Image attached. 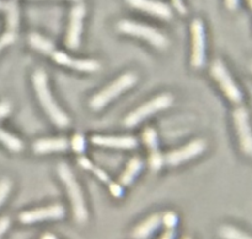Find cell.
Listing matches in <instances>:
<instances>
[{"label":"cell","instance_id":"obj_1","mask_svg":"<svg viewBox=\"0 0 252 239\" xmlns=\"http://www.w3.org/2000/svg\"><path fill=\"white\" fill-rule=\"evenodd\" d=\"M32 82H33V87L39 103H41L42 108L49 117V119L59 128L68 127L70 124V119L59 108V106L57 105L56 101L52 97L48 86V76H47L46 71L43 69H37L34 71L33 76H32Z\"/></svg>","mask_w":252,"mask_h":239},{"label":"cell","instance_id":"obj_2","mask_svg":"<svg viewBox=\"0 0 252 239\" xmlns=\"http://www.w3.org/2000/svg\"><path fill=\"white\" fill-rule=\"evenodd\" d=\"M58 176L62 179V182L65 186L66 190H68L69 198H70L71 206H73V213L74 218L78 223L83 225L88 221V208L85 205V200H84L83 191H81L80 186H79L78 181H76L75 176L71 172L70 167L65 163H61L58 166Z\"/></svg>","mask_w":252,"mask_h":239},{"label":"cell","instance_id":"obj_3","mask_svg":"<svg viewBox=\"0 0 252 239\" xmlns=\"http://www.w3.org/2000/svg\"><path fill=\"white\" fill-rule=\"evenodd\" d=\"M117 29L122 33L129 34V36L139 37L149 42L155 48L165 49L169 47L170 42L164 34L158 31L154 27H150L142 22L132 21V20H121L117 24Z\"/></svg>","mask_w":252,"mask_h":239},{"label":"cell","instance_id":"obj_4","mask_svg":"<svg viewBox=\"0 0 252 239\" xmlns=\"http://www.w3.org/2000/svg\"><path fill=\"white\" fill-rule=\"evenodd\" d=\"M211 74L212 78L217 81L219 85L220 90L223 91L224 95L226 96L231 103L236 106H241L244 101V93L234 78L231 76L230 71L228 70L225 64L220 60L217 59L212 63L211 66Z\"/></svg>","mask_w":252,"mask_h":239},{"label":"cell","instance_id":"obj_5","mask_svg":"<svg viewBox=\"0 0 252 239\" xmlns=\"http://www.w3.org/2000/svg\"><path fill=\"white\" fill-rule=\"evenodd\" d=\"M137 81H138L137 74L134 73L123 74V75L120 76L117 80L113 81L110 86H107V87L103 88L101 92H98L97 95L94 96V97L91 98L89 106H90L91 109L94 110L102 109V108L105 107L106 105H108L113 98L118 97L123 91H127L129 90L130 87H133V86L137 83Z\"/></svg>","mask_w":252,"mask_h":239},{"label":"cell","instance_id":"obj_6","mask_svg":"<svg viewBox=\"0 0 252 239\" xmlns=\"http://www.w3.org/2000/svg\"><path fill=\"white\" fill-rule=\"evenodd\" d=\"M233 120L241 152L252 159V125L249 110L244 106H236L233 112Z\"/></svg>","mask_w":252,"mask_h":239},{"label":"cell","instance_id":"obj_7","mask_svg":"<svg viewBox=\"0 0 252 239\" xmlns=\"http://www.w3.org/2000/svg\"><path fill=\"white\" fill-rule=\"evenodd\" d=\"M172 101H174V98H172V96L169 95V93H164V95L161 96H158L157 98L149 101V102H147L145 105L140 106L139 108L133 110V112L125 119L126 127H135V125L139 124L142 120H144L145 118L150 117V115L159 112V110L166 109V108H169L170 106L172 105Z\"/></svg>","mask_w":252,"mask_h":239},{"label":"cell","instance_id":"obj_8","mask_svg":"<svg viewBox=\"0 0 252 239\" xmlns=\"http://www.w3.org/2000/svg\"><path fill=\"white\" fill-rule=\"evenodd\" d=\"M192 32V59L194 69H201L206 64V29L201 19H194L191 25Z\"/></svg>","mask_w":252,"mask_h":239},{"label":"cell","instance_id":"obj_9","mask_svg":"<svg viewBox=\"0 0 252 239\" xmlns=\"http://www.w3.org/2000/svg\"><path fill=\"white\" fill-rule=\"evenodd\" d=\"M206 149V140H193V141H191L189 145L182 147V149L169 152V154L164 157V163L169 164V166H179V164L184 163V162L189 161V159H193V157L199 156Z\"/></svg>","mask_w":252,"mask_h":239},{"label":"cell","instance_id":"obj_10","mask_svg":"<svg viewBox=\"0 0 252 239\" xmlns=\"http://www.w3.org/2000/svg\"><path fill=\"white\" fill-rule=\"evenodd\" d=\"M86 14V6L83 2H79L71 9L69 29L66 33L65 43L70 49L79 48L80 44L81 31H83V20Z\"/></svg>","mask_w":252,"mask_h":239},{"label":"cell","instance_id":"obj_11","mask_svg":"<svg viewBox=\"0 0 252 239\" xmlns=\"http://www.w3.org/2000/svg\"><path fill=\"white\" fill-rule=\"evenodd\" d=\"M64 215H65V211L63 206L51 205L48 208L25 211L19 216V220L24 225H31V223L41 222L44 220H59V218H63Z\"/></svg>","mask_w":252,"mask_h":239},{"label":"cell","instance_id":"obj_12","mask_svg":"<svg viewBox=\"0 0 252 239\" xmlns=\"http://www.w3.org/2000/svg\"><path fill=\"white\" fill-rule=\"evenodd\" d=\"M51 56L59 65L68 66V68H73L80 71H97L101 68L100 63L93 60V59H74L64 52L56 51V49L52 52Z\"/></svg>","mask_w":252,"mask_h":239},{"label":"cell","instance_id":"obj_13","mask_svg":"<svg viewBox=\"0 0 252 239\" xmlns=\"http://www.w3.org/2000/svg\"><path fill=\"white\" fill-rule=\"evenodd\" d=\"M126 1L134 9L148 12L160 19L170 20L172 17V11L169 5L159 0H126Z\"/></svg>","mask_w":252,"mask_h":239},{"label":"cell","instance_id":"obj_14","mask_svg":"<svg viewBox=\"0 0 252 239\" xmlns=\"http://www.w3.org/2000/svg\"><path fill=\"white\" fill-rule=\"evenodd\" d=\"M143 140L145 145L149 147V166L153 172H159L161 167L164 166V156L159 151L158 147V135L153 128H148L144 130Z\"/></svg>","mask_w":252,"mask_h":239},{"label":"cell","instance_id":"obj_15","mask_svg":"<svg viewBox=\"0 0 252 239\" xmlns=\"http://www.w3.org/2000/svg\"><path fill=\"white\" fill-rule=\"evenodd\" d=\"M91 142L94 145L112 149H127L132 150L138 147V140L133 136H93Z\"/></svg>","mask_w":252,"mask_h":239},{"label":"cell","instance_id":"obj_16","mask_svg":"<svg viewBox=\"0 0 252 239\" xmlns=\"http://www.w3.org/2000/svg\"><path fill=\"white\" fill-rule=\"evenodd\" d=\"M69 147V142L68 140L65 139H42V140H37L34 141L33 146V151L38 155H43V154H49V152H61V151H65L68 150Z\"/></svg>","mask_w":252,"mask_h":239},{"label":"cell","instance_id":"obj_17","mask_svg":"<svg viewBox=\"0 0 252 239\" xmlns=\"http://www.w3.org/2000/svg\"><path fill=\"white\" fill-rule=\"evenodd\" d=\"M160 223H161V217L159 215L150 216L148 220L140 223L138 227H135L132 232L133 239H147L148 237L153 235L155 231L159 228Z\"/></svg>","mask_w":252,"mask_h":239},{"label":"cell","instance_id":"obj_18","mask_svg":"<svg viewBox=\"0 0 252 239\" xmlns=\"http://www.w3.org/2000/svg\"><path fill=\"white\" fill-rule=\"evenodd\" d=\"M142 167H143V162L140 161V159L134 157V159H130L129 164H128L126 171L123 172V174L121 176L120 178L121 184H122V186H129V184L133 182V179L139 174Z\"/></svg>","mask_w":252,"mask_h":239},{"label":"cell","instance_id":"obj_19","mask_svg":"<svg viewBox=\"0 0 252 239\" xmlns=\"http://www.w3.org/2000/svg\"><path fill=\"white\" fill-rule=\"evenodd\" d=\"M29 43L33 49L41 52V53L48 54V55H51L52 52L54 51V44L49 39L44 38L43 36H41L38 33L30 34Z\"/></svg>","mask_w":252,"mask_h":239},{"label":"cell","instance_id":"obj_20","mask_svg":"<svg viewBox=\"0 0 252 239\" xmlns=\"http://www.w3.org/2000/svg\"><path fill=\"white\" fill-rule=\"evenodd\" d=\"M4 10L6 12V21L9 31L16 33V29L19 28V7H17L16 1L15 0L5 1Z\"/></svg>","mask_w":252,"mask_h":239},{"label":"cell","instance_id":"obj_21","mask_svg":"<svg viewBox=\"0 0 252 239\" xmlns=\"http://www.w3.org/2000/svg\"><path fill=\"white\" fill-rule=\"evenodd\" d=\"M218 236L221 239H252L251 235L230 225L220 226L218 230Z\"/></svg>","mask_w":252,"mask_h":239},{"label":"cell","instance_id":"obj_22","mask_svg":"<svg viewBox=\"0 0 252 239\" xmlns=\"http://www.w3.org/2000/svg\"><path fill=\"white\" fill-rule=\"evenodd\" d=\"M0 142H2V145L11 150L12 152H20L24 149V144H22L21 140L7 133L6 130L0 129Z\"/></svg>","mask_w":252,"mask_h":239},{"label":"cell","instance_id":"obj_23","mask_svg":"<svg viewBox=\"0 0 252 239\" xmlns=\"http://www.w3.org/2000/svg\"><path fill=\"white\" fill-rule=\"evenodd\" d=\"M12 183L9 178L0 179V206L5 203L6 198L11 191Z\"/></svg>","mask_w":252,"mask_h":239},{"label":"cell","instance_id":"obj_24","mask_svg":"<svg viewBox=\"0 0 252 239\" xmlns=\"http://www.w3.org/2000/svg\"><path fill=\"white\" fill-rule=\"evenodd\" d=\"M71 147H73L74 151L78 152V154H83V152L85 151V147H86L85 137H84L81 134L74 135L73 140H71Z\"/></svg>","mask_w":252,"mask_h":239},{"label":"cell","instance_id":"obj_25","mask_svg":"<svg viewBox=\"0 0 252 239\" xmlns=\"http://www.w3.org/2000/svg\"><path fill=\"white\" fill-rule=\"evenodd\" d=\"M15 41H16V33H15V32L7 31L6 33L2 34V36L0 37V52H1V49H4L5 47L14 43Z\"/></svg>","mask_w":252,"mask_h":239},{"label":"cell","instance_id":"obj_26","mask_svg":"<svg viewBox=\"0 0 252 239\" xmlns=\"http://www.w3.org/2000/svg\"><path fill=\"white\" fill-rule=\"evenodd\" d=\"M177 221H179L177 215L171 212V211H169V212H166L164 215V225L166 226L167 230H174L177 226Z\"/></svg>","mask_w":252,"mask_h":239},{"label":"cell","instance_id":"obj_27","mask_svg":"<svg viewBox=\"0 0 252 239\" xmlns=\"http://www.w3.org/2000/svg\"><path fill=\"white\" fill-rule=\"evenodd\" d=\"M10 112H11V105H10V102H7V101L0 102V119L7 117Z\"/></svg>","mask_w":252,"mask_h":239},{"label":"cell","instance_id":"obj_28","mask_svg":"<svg viewBox=\"0 0 252 239\" xmlns=\"http://www.w3.org/2000/svg\"><path fill=\"white\" fill-rule=\"evenodd\" d=\"M93 172H94V173H95V176L97 177L98 179H101V181L105 182V183L110 184V178H108V176H107V174H106V172H103L102 169L97 168V167H94Z\"/></svg>","mask_w":252,"mask_h":239},{"label":"cell","instance_id":"obj_29","mask_svg":"<svg viewBox=\"0 0 252 239\" xmlns=\"http://www.w3.org/2000/svg\"><path fill=\"white\" fill-rule=\"evenodd\" d=\"M10 223H11V221H10L9 217L0 218V238H1V236L4 235L7 230H9Z\"/></svg>","mask_w":252,"mask_h":239},{"label":"cell","instance_id":"obj_30","mask_svg":"<svg viewBox=\"0 0 252 239\" xmlns=\"http://www.w3.org/2000/svg\"><path fill=\"white\" fill-rule=\"evenodd\" d=\"M110 190H111V194H112L115 198H121L123 194V190H122V188H121L120 184L110 183Z\"/></svg>","mask_w":252,"mask_h":239},{"label":"cell","instance_id":"obj_31","mask_svg":"<svg viewBox=\"0 0 252 239\" xmlns=\"http://www.w3.org/2000/svg\"><path fill=\"white\" fill-rule=\"evenodd\" d=\"M78 162L84 169H88V171H93L94 166H93V163H91L90 159H86V157H80V159H78Z\"/></svg>","mask_w":252,"mask_h":239},{"label":"cell","instance_id":"obj_32","mask_svg":"<svg viewBox=\"0 0 252 239\" xmlns=\"http://www.w3.org/2000/svg\"><path fill=\"white\" fill-rule=\"evenodd\" d=\"M172 4H174L175 9H176L180 14L185 15L187 12V9H186V6H185V4L182 0H172Z\"/></svg>","mask_w":252,"mask_h":239},{"label":"cell","instance_id":"obj_33","mask_svg":"<svg viewBox=\"0 0 252 239\" xmlns=\"http://www.w3.org/2000/svg\"><path fill=\"white\" fill-rule=\"evenodd\" d=\"M225 5L229 10H235L239 5V0H225Z\"/></svg>","mask_w":252,"mask_h":239},{"label":"cell","instance_id":"obj_34","mask_svg":"<svg viewBox=\"0 0 252 239\" xmlns=\"http://www.w3.org/2000/svg\"><path fill=\"white\" fill-rule=\"evenodd\" d=\"M160 239H175V231L174 230H167L166 232L162 235V237Z\"/></svg>","mask_w":252,"mask_h":239},{"label":"cell","instance_id":"obj_35","mask_svg":"<svg viewBox=\"0 0 252 239\" xmlns=\"http://www.w3.org/2000/svg\"><path fill=\"white\" fill-rule=\"evenodd\" d=\"M41 239H58V238H57L56 236L51 235V233H46V235L42 236V238H41Z\"/></svg>","mask_w":252,"mask_h":239},{"label":"cell","instance_id":"obj_36","mask_svg":"<svg viewBox=\"0 0 252 239\" xmlns=\"http://www.w3.org/2000/svg\"><path fill=\"white\" fill-rule=\"evenodd\" d=\"M4 6H5V1L0 0V10H4Z\"/></svg>","mask_w":252,"mask_h":239},{"label":"cell","instance_id":"obj_37","mask_svg":"<svg viewBox=\"0 0 252 239\" xmlns=\"http://www.w3.org/2000/svg\"><path fill=\"white\" fill-rule=\"evenodd\" d=\"M249 4H250V6H251V9H252V0H249Z\"/></svg>","mask_w":252,"mask_h":239},{"label":"cell","instance_id":"obj_38","mask_svg":"<svg viewBox=\"0 0 252 239\" xmlns=\"http://www.w3.org/2000/svg\"><path fill=\"white\" fill-rule=\"evenodd\" d=\"M250 70H251V73H252V61H251V64H250Z\"/></svg>","mask_w":252,"mask_h":239},{"label":"cell","instance_id":"obj_39","mask_svg":"<svg viewBox=\"0 0 252 239\" xmlns=\"http://www.w3.org/2000/svg\"><path fill=\"white\" fill-rule=\"evenodd\" d=\"M184 239H191V238H189V237H187V238H184Z\"/></svg>","mask_w":252,"mask_h":239}]
</instances>
